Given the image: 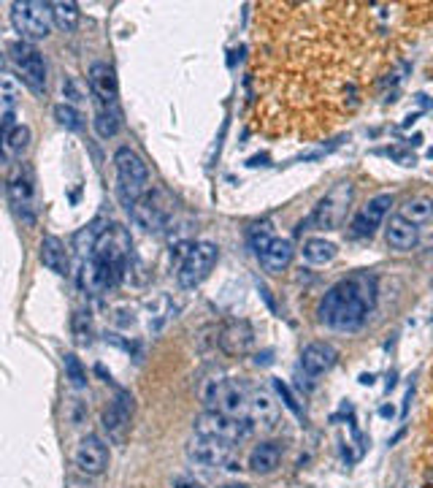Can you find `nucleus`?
I'll list each match as a JSON object with an SVG mask.
<instances>
[{
  "label": "nucleus",
  "instance_id": "nucleus-41",
  "mask_svg": "<svg viewBox=\"0 0 433 488\" xmlns=\"http://www.w3.org/2000/svg\"><path fill=\"white\" fill-rule=\"evenodd\" d=\"M360 383L363 386H374V374H360Z\"/></svg>",
  "mask_w": 433,
  "mask_h": 488
},
{
  "label": "nucleus",
  "instance_id": "nucleus-15",
  "mask_svg": "<svg viewBox=\"0 0 433 488\" xmlns=\"http://www.w3.org/2000/svg\"><path fill=\"white\" fill-rule=\"evenodd\" d=\"M95 106H117V73L109 63H95L87 73Z\"/></svg>",
  "mask_w": 433,
  "mask_h": 488
},
{
  "label": "nucleus",
  "instance_id": "nucleus-7",
  "mask_svg": "<svg viewBox=\"0 0 433 488\" xmlns=\"http://www.w3.org/2000/svg\"><path fill=\"white\" fill-rule=\"evenodd\" d=\"M11 60L17 65V71L22 73V82L30 87L33 93H44L46 90V60L38 52V46L30 41H17L11 46Z\"/></svg>",
  "mask_w": 433,
  "mask_h": 488
},
{
  "label": "nucleus",
  "instance_id": "nucleus-45",
  "mask_svg": "<svg viewBox=\"0 0 433 488\" xmlns=\"http://www.w3.org/2000/svg\"><path fill=\"white\" fill-rule=\"evenodd\" d=\"M0 144H3V138H0Z\"/></svg>",
  "mask_w": 433,
  "mask_h": 488
},
{
  "label": "nucleus",
  "instance_id": "nucleus-14",
  "mask_svg": "<svg viewBox=\"0 0 433 488\" xmlns=\"http://www.w3.org/2000/svg\"><path fill=\"white\" fill-rule=\"evenodd\" d=\"M73 464L84 475H100L109 467V448L103 445V440L90 434V437L79 440V445L73 451Z\"/></svg>",
  "mask_w": 433,
  "mask_h": 488
},
{
  "label": "nucleus",
  "instance_id": "nucleus-11",
  "mask_svg": "<svg viewBox=\"0 0 433 488\" xmlns=\"http://www.w3.org/2000/svg\"><path fill=\"white\" fill-rule=\"evenodd\" d=\"M187 458L198 467H222L230 461V442L195 434V440H190L187 445Z\"/></svg>",
  "mask_w": 433,
  "mask_h": 488
},
{
  "label": "nucleus",
  "instance_id": "nucleus-13",
  "mask_svg": "<svg viewBox=\"0 0 433 488\" xmlns=\"http://www.w3.org/2000/svg\"><path fill=\"white\" fill-rule=\"evenodd\" d=\"M130 418H133V396L127 390H120L103 410V431L111 440H122L130 426Z\"/></svg>",
  "mask_w": 433,
  "mask_h": 488
},
{
  "label": "nucleus",
  "instance_id": "nucleus-44",
  "mask_svg": "<svg viewBox=\"0 0 433 488\" xmlns=\"http://www.w3.org/2000/svg\"><path fill=\"white\" fill-rule=\"evenodd\" d=\"M3 63H6V57H3V52H0V71H3Z\"/></svg>",
  "mask_w": 433,
  "mask_h": 488
},
{
  "label": "nucleus",
  "instance_id": "nucleus-4",
  "mask_svg": "<svg viewBox=\"0 0 433 488\" xmlns=\"http://www.w3.org/2000/svg\"><path fill=\"white\" fill-rule=\"evenodd\" d=\"M217 258H219V250H217L214 242H195V244H190L185 260H182V266L176 271L179 288H185V291L198 288L212 274Z\"/></svg>",
  "mask_w": 433,
  "mask_h": 488
},
{
  "label": "nucleus",
  "instance_id": "nucleus-42",
  "mask_svg": "<svg viewBox=\"0 0 433 488\" xmlns=\"http://www.w3.org/2000/svg\"><path fill=\"white\" fill-rule=\"evenodd\" d=\"M379 415H382V418H390V415H393V407H382Z\"/></svg>",
  "mask_w": 433,
  "mask_h": 488
},
{
  "label": "nucleus",
  "instance_id": "nucleus-38",
  "mask_svg": "<svg viewBox=\"0 0 433 488\" xmlns=\"http://www.w3.org/2000/svg\"><path fill=\"white\" fill-rule=\"evenodd\" d=\"M379 152L396 158V161L403 163V165H414V155H406V152H401V150H379Z\"/></svg>",
  "mask_w": 433,
  "mask_h": 488
},
{
  "label": "nucleus",
  "instance_id": "nucleus-29",
  "mask_svg": "<svg viewBox=\"0 0 433 488\" xmlns=\"http://www.w3.org/2000/svg\"><path fill=\"white\" fill-rule=\"evenodd\" d=\"M30 147V128L28 125H11L3 133V150L8 158H22Z\"/></svg>",
  "mask_w": 433,
  "mask_h": 488
},
{
  "label": "nucleus",
  "instance_id": "nucleus-39",
  "mask_svg": "<svg viewBox=\"0 0 433 488\" xmlns=\"http://www.w3.org/2000/svg\"><path fill=\"white\" fill-rule=\"evenodd\" d=\"M274 358H271V350H266V353H257V358H255V363L257 366H268Z\"/></svg>",
  "mask_w": 433,
  "mask_h": 488
},
{
  "label": "nucleus",
  "instance_id": "nucleus-1",
  "mask_svg": "<svg viewBox=\"0 0 433 488\" xmlns=\"http://www.w3.org/2000/svg\"><path fill=\"white\" fill-rule=\"evenodd\" d=\"M376 304V280L369 271H355L349 277H344L341 282H336L331 291L325 293L317 315L320 323H325L328 328L339 331V334H355L360 331L369 312Z\"/></svg>",
  "mask_w": 433,
  "mask_h": 488
},
{
  "label": "nucleus",
  "instance_id": "nucleus-8",
  "mask_svg": "<svg viewBox=\"0 0 433 488\" xmlns=\"http://www.w3.org/2000/svg\"><path fill=\"white\" fill-rule=\"evenodd\" d=\"M130 250H133L130 233H127L122 226H106L100 231L98 242H95L93 258L114 266V269L122 274V269L127 266V258H130Z\"/></svg>",
  "mask_w": 433,
  "mask_h": 488
},
{
  "label": "nucleus",
  "instance_id": "nucleus-18",
  "mask_svg": "<svg viewBox=\"0 0 433 488\" xmlns=\"http://www.w3.org/2000/svg\"><path fill=\"white\" fill-rule=\"evenodd\" d=\"M336 361H339V353H336L333 345H328V342H311L301 353V369L309 377H320V374L331 372L336 366Z\"/></svg>",
  "mask_w": 433,
  "mask_h": 488
},
{
  "label": "nucleus",
  "instance_id": "nucleus-12",
  "mask_svg": "<svg viewBox=\"0 0 433 488\" xmlns=\"http://www.w3.org/2000/svg\"><path fill=\"white\" fill-rule=\"evenodd\" d=\"M130 217H133V223L141 228V231H147V233H160V231H165L168 226V209L160 204V198L157 195H144V198H138L133 206H130Z\"/></svg>",
  "mask_w": 433,
  "mask_h": 488
},
{
  "label": "nucleus",
  "instance_id": "nucleus-5",
  "mask_svg": "<svg viewBox=\"0 0 433 488\" xmlns=\"http://www.w3.org/2000/svg\"><path fill=\"white\" fill-rule=\"evenodd\" d=\"M252 431H255L252 418H241V421H239V418H228V415H222V413H217V410H206L203 415L195 418V434H201V437H214V440L230 442V445L247 440Z\"/></svg>",
  "mask_w": 433,
  "mask_h": 488
},
{
  "label": "nucleus",
  "instance_id": "nucleus-16",
  "mask_svg": "<svg viewBox=\"0 0 433 488\" xmlns=\"http://www.w3.org/2000/svg\"><path fill=\"white\" fill-rule=\"evenodd\" d=\"M217 413L228 418H249V388L241 380H225L217 399Z\"/></svg>",
  "mask_w": 433,
  "mask_h": 488
},
{
  "label": "nucleus",
  "instance_id": "nucleus-26",
  "mask_svg": "<svg viewBox=\"0 0 433 488\" xmlns=\"http://www.w3.org/2000/svg\"><path fill=\"white\" fill-rule=\"evenodd\" d=\"M79 19H82V11L73 0H57L52 3V25H57L62 33H73L79 28Z\"/></svg>",
  "mask_w": 433,
  "mask_h": 488
},
{
  "label": "nucleus",
  "instance_id": "nucleus-34",
  "mask_svg": "<svg viewBox=\"0 0 433 488\" xmlns=\"http://www.w3.org/2000/svg\"><path fill=\"white\" fill-rule=\"evenodd\" d=\"M55 117H57V123H60L65 130H82L84 128V117H82V111H79L76 106H71V103H60V106H55Z\"/></svg>",
  "mask_w": 433,
  "mask_h": 488
},
{
  "label": "nucleus",
  "instance_id": "nucleus-43",
  "mask_svg": "<svg viewBox=\"0 0 433 488\" xmlns=\"http://www.w3.org/2000/svg\"><path fill=\"white\" fill-rule=\"evenodd\" d=\"M222 488H247V486H241V483H228V486H222Z\"/></svg>",
  "mask_w": 433,
  "mask_h": 488
},
{
  "label": "nucleus",
  "instance_id": "nucleus-40",
  "mask_svg": "<svg viewBox=\"0 0 433 488\" xmlns=\"http://www.w3.org/2000/svg\"><path fill=\"white\" fill-rule=\"evenodd\" d=\"M174 488H203L201 483H195V480H176Z\"/></svg>",
  "mask_w": 433,
  "mask_h": 488
},
{
  "label": "nucleus",
  "instance_id": "nucleus-10",
  "mask_svg": "<svg viewBox=\"0 0 433 488\" xmlns=\"http://www.w3.org/2000/svg\"><path fill=\"white\" fill-rule=\"evenodd\" d=\"M120 271L109 263L98 258H84L82 266H79V288L90 296H98V293H106L114 282H117Z\"/></svg>",
  "mask_w": 433,
  "mask_h": 488
},
{
  "label": "nucleus",
  "instance_id": "nucleus-31",
  "mask_svg": "<svg viewBox=\"0 0 433 488\" xmlns=\"http://www.w3.org/2000/svg\"><path fill=\"white\" fill-rule=\"evenodd\" d=\"M17 100H19V82L11 73L0 71V109L8 111L17 106Z\"/></svg>",
  "mask_w": 433,
  "mask_h": 488
},
{
  "label": "nucleus",
  "instance_id": "nucleus-37",
  "mask_svg": "<svg viewBox=\"0 0 433 488\" xmlns=\"http://www.w3.org/2000/svg\"><path fill=\"white\" fill-rule=\"evenodd\" d=\"M62 96L68 98L71 103H82V100H84V93L79 90V84H76L73 79H65V82H62Z\"/></svg>",
  "mask_w": 433,
  "mask_h": 488
},
{
  "label": "nucleus",
  "instance_id": "nucleus-6",
  "mask_svg": "<svg viewBox=\"0 0 433 488\" xmlns=\"http://www.w3.org/2000/svg\"><path fill=\"white\" fill-rule=\"evenodd\" d=\"M349 201H352V182H339L333 185L325 198L314 206L311 212V226L320 231H336L344 223L347 212H349Z\"/></svg>",
  "mask_w": 433,
  "mask_h": 488
},
{
  "label": "nucleus",
  "instance_id": "nucleus-20",
  "mask_svg": "<svg viewBox=\"0 0 433 488\" xmlns=\"http://www.w3.org/2000/svg\"><path fill=\"white\" fill-rule=\"evenodd\" d=\"M385 236H387V244L393 250H398V253H409V250H414L420 244V228L406 223L401 215L390 217V223L385 228Z\"/></svg>",
  "mask_w": 433,
  "mask_h": 488
},
{
  "label": "nucleus",
  "instance_id": "nucleus-17",
  "mask_svg": "<svg viewBox=\"0 0 433 488\" xmlns=\"http://www.w3.org/2000/svg\"><path fill=\"white\" fill-rule=\"evenodd\" d=\"M8 198H11L19 220L25 226H35V193H33L30 179L25 174H14L8 179Z\"/></svg>",
  "mask_w": 433,
  "mask_h": 488
},
{
  "label": "nucleus",
  "instance_id": "nucleus-2",
  "mask_svg": "<svg viewBox=\"0 0 433 488\" xmlns=\"http://www.w3.org/2000/svg\"><path fill=\"white\" fill-rule=\"evenodd\" d=\"M114 165H117V182H120V198L130 209L138 198H144L149 190V168L144 158L130 150V147H120L114 155Z\"/></svg>",
  "mask_w": 433,
  "mask_h": 488
},
{
  "label": "nucleus",
  "instance_id": "nucleus-3",
  "mask_svg": "<svg viewBox=\"0 0 433 488\" xmlns=\"http://www.w3.org/2000/svg\"><path fill=\"white\" fill-rule=\"evenodd\" d=\"M11 22H14V30L25 41H41L52 33V3H41V0L14 3Z\"/></svg>",
  "mask_w": 433,
  "mask_h": 488
},
{
  "label": "nucleus",
  "instance_id": "nucleus-21",
  "mask_svg": "<svg viewBox=\"0 0 433 488\" xmlns=\"http://www.w3.org/2000/svg\"><path fill=\"white\" fill-rule=\"evenodd\" d=\"M252 342H255V334H252V328L244 320L230 323L222 331V336H219L222 350L230 353V356H244L249 347H252Z\"/></svg>",
  "mask_w": 433,
  "mask_h": 488
},
{
  "label": "nucleus",
  "instance_id": "nucleus-23",
  "mask_svg": "<svg viewBox=\"0 0 433 488\" xmlns=\"http://www.w3.org/2000/svg\"><path fill=\"white\" fill-rule=\"evenodd\" d=\"M293 242L290 239H274L257 258H260V263H263V269L266 271H271V274H279V271H284L287 266H290V260H293Z\"/></svg>",
  "mask_w": 433,
  "mask_h": 488
},
{
  "label": "nucleus",
  "instance_id": "nucleus-30",
  "mask_svg": "<svg viewBox=\"0 0 433 488\" xmlns=\"http://www.w3.org/2000/svg\"><path fill=\"white\" fill-rule=\"evenodd\" d=\"M62 366H65V380L73 386V388H87V369H84V363L79 361V358L73 356V353H65L62 358Z\"/></svg>",
  "mask_w": 433,
  "mask_h": 488
},
{
  "label": "nucleus",
  "instance_id": "nucleus-27",
  "mask_svg": "<svg viewBox=\"0 0 433 488\" xmlns=\"http://www.w3.org/2000/svg\"><path fill=\"white\" fill-rule=\"evenodd\" d=\"M93 123H95V133L100 138H111L122 128V114H120L117 106H100V109H95Z\"/></svg>",
  "mask_w": 433,
  "mask_h": 488
},
{
  "label": "nucleus",
  "instance_id": "nucleus-22",
  "mask_svg": "<svg viewBox=\"0 0 433 488\" xmlns=\"http://www.w3.org/2000/svg\"><path fill=\"white\" fill-rule=\"evenodd\" d=\"M279 464H282V448L277 442H260L249 453V469L255 475H271L279 469Z\"/></svg>",
  "mask_w": 433,
  "mask_h": 488
},
{
  "label": "nucleus",
  "instance_id": "nucleus-33",
  "mask_svg": "<svg viewBox=\"0 0 433 488\" xmlns=\"http://www.w3.org/2000/svg\"><path fill=\"white\" fill-rule=\"evenodd\" d=\"M222 386H225V377H222V374H212V377H203V380H201L198 393H201V401H203L209 410H217V399H219Z\"/></svg>",
  "mask_w": 433,
  "mask_h": 488
},
{
  "label": "nucleus",
  "instance_id": "nucleus-25",
  "mask_svg": "<svg viewBox=\"0 0 433 488\" xmlns=\"http://www.w3.org/2000/svg\"><path fill=\"white\" fill-rule=\"evenodd\" d=\"M41 263L49 271H55V274L68 271V253H65V244L57 236H44V242H41Z\"/></svg>",
  "mask_w": 433,
  "mask_h": 488
},
{
  "label": "nucleus",
  "instance_id": "nucleus-35",
  "mask_svg": "<svg viewBox=\"0 0 433 488\" xmlns=\"http://www.w3.org/2000/svg\"><path fill=\"white\" fill-rule=\"evenodd\" d=\"M277 236H274V228H271V223L268 220H263V223H257V226H252V231H249V244H252V250L260 255L271 242H274Z\"/></svg>",
  "mask_w": 433,
  "mask_h": 488
},
{
  "label": "nucleus",
  "instance_id": "nucleus-36",
  "mask_svg": "<svg viewBox=\"0 0 433 488\" xmlns=\"http://www.w3.org/2000/svg\"><path fill=\"white\" fill-rule=\"evenodd\" d=\"M71 331H73V336H76L79 345H87L90 336H93V318H90V312H84V309L73 312V318H71Z\"/></svg>",
  "mask_w": 433,
  "mask_h": 488
},
{
  "label": "nucleus",
  "instance_id": "nucleus-28",
  "mask_svg": "<svg viewBox=\"0 0 433 488\" xmlns=\"http://www.w3.org/2000/svg\"><path fill=\"white\" fill-rule=\"evenodd\" d=\"M304 260L311 263V266H325V263H331V260L336 258V244L333 242H328V239H309V242H304Z\"/></svg>",
  "mask_w": 433,
  "mask_h": 488
},
{
  "label": "nucleus",
  "instance_id": "nucleus-24",
  "mask_svg": "<svg viewBox=\"0 0 433 488\" xmlns=\"http://www.w3.org/2000/svg\"><path fill=\"white\" fill-rule=\"evenodd\" d=\"M398 215H401L406 223H412V226L431 223L433 220V198L431 195H414V198L403 201L401 206H398Z\"/></svg>",
  "mask_w": 433,
  "mask_h": 488
},
{
  "label": "nucleus",
  "instance_id": "nucleus-32",
  "mask_svg": "<svg viewBox=\"0 0 433 488\" xmlns=\"http://www.w3.org/2000/svg\"><path fill=\"white\" fill-rule=\"evenodd\" d=\"M271 388L277 390V396L282 399V404H284V407H287V410H290V413H293L298 421H304V407H301L298 396L290 390V386H287L282 377H274V380H271Z\"/></svg>",
  "mask_w": 433,
  "mask_h": 488
},
{
  "label": "nucleus",
  "instance_id": "nucleus-19",
  "mask_svg": "<svg viewBox=\"0 0 433 488\" xmlns=\"http://www.w3.org/2000/svg\"><path fill=\"white\" fill-rule=\"evenodd\" d=\"M249 418L255 426L271 431L279 423V404L274 401V396L266 388H252L249 390Z\"/></svg>",
  "mask_w": 433,
  "mask_h": 488
},
{
  "label": "nucleus",
  "instance_id": "nucleus-9",
  "mask_svg": "<svg viewBox=\"0 0 433 488\" xmlns=\"http://www.w3.org/2000/svg\"><path fill=\"white\" fill-rule=\"evenodd\" d=\"M390 206H393V195L390 193L374 195L371 201L352 217L349 233H352L355 239H369V236H374V231L382 226V220H385V215H387Z\"/></svg>",
  "mask_w": 433,
  "mask_h": 488
}]
</instances>
